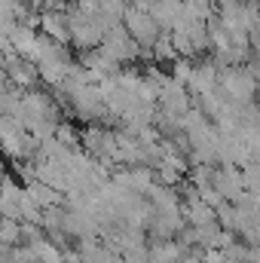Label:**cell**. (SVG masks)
<instances>
[{
  "mask_svg": "<svg viewBox=\"0 0 260 263\" xmlns=\"http://www.w3.org/2000/svg\"><path fill=\"white\" fill-rule=\"evenodd\" d=\"M217 77H220V67L214 62H199V65L190 67L184 86L190 89V95H205V92L217 89Z\"/></svg>",
  "mask_w": 260,
  "mask_h": 263,
  "instance_id": "9c48e42d",
  "label": "cell"
},
{
  "mask_svg": "<svg viewBox=\"0 0 260 263\" xmlns=\"http://www.w3.org/2000/svg\"><path fill=\"white\" fill-rule=\"evenodd\" d=\"M40 31L59 43H70V22H67V9L65 3L40 9Z\"/></svg>",
  "mask_w": 260,
  "mask_h": 263,
  "instance_id": "ba28073f",
  "label": "cell"
},
{
  "mask_svg": "<svg viewBox=\"0 0 260 263\" xmlns=\"http://www.w3.org/2000/svg\"><path fill=\"white\" fill-rule=\"evenodd\" d=\"M187 254V248L178 239H156L150 245V260L153 263H181Z\"/></svg>",
  "mask_w": 260,
  "mask_h": 263,
  "instance_id": "4fadbf2b",
  "label": "cell"
},
{
  "mask_svg": "<svg viewBox=\"0 0 260 263\" xmlns=\"http://www.w3.org/2000/svg\"><path fill=\"white\" fill-rule=\"evenodd\" d=\"M6 37H9V49H12V52L31 55V49H34V43H37V28H34V25H25V22H15V25L6 31Z\"/></svg>",
  "mask_w": 260,
  "mask_h": 263,
  "instance_id": "8fae6325",
  "label": "cell"
},
{
  "mask_svg": "<svg viewBox=\"0 0 260 263\" xmlns=\"http://www.w3.org/2000/svg\"><path fill=\"white\" fill-rule=\"evenodd\" d=\"M22 242V220L0 217V248H15Z\"/></svg>",
  "mask_w": 260,
  "mask_h": 263,
  "instance_id": "9a60e30c",
  "label": "cell"
},
{
  "mask_svg": "<svg viewBox=\"0 0 260 263\" xmlns=\"http://www.w3.org/2000/svg\"><path fill=\"white\" fill-rule=\"evenodd\" d=\"M245 67L251 70V77L257 80V86H260V59H257V55H254V59H248V62H245Z\"/></svg>",
  "mask_w": 260,
  "mask_h": 263,
  "instance_id": "2e32d148",
  "label": "cell"
},
{
  "mask_svg": "<svg viewBox=\"0 0 260 263\" xmlns=\"http://www.w3.org/2000/svg\"><path fill=\"white\" fill-rule=\"evenodd\" d=\"M0 65L6 70V80H9L12 89H22V92L37 89V83H40V67L34 65L28 55H18V52L9 49V52L0 59Z\"/></svg>",
  "mask_w": 260,
  "mask_h": 263,
  "instance_id": "5b68a950",
  "label": "cell"
},
{
  "mask_svg": "<svg viewBox=\"0 0 260 263\" xmlns=\"http://www.w3.org/2000/svg\"><path fill=\"white\" fill-rule=\"evenodd\" d=\"M101 49H104L107 55H114L123 67L141 59V46H138V40H132V34L123 28V25H114V28H107V31H104Z\"/></svg>",
  "mask_w": 260,
  "mask_h": 263,
  "instance_id": "8992f818",
  "label": "cell"
},
{
  "mask_svg": "<svg viewBox=\"0 0 260 263\" xmlns=\"http://www.w3.org/2000/svg\"><path fill=\"white\" fill-rule=\"evenodd\" d=\"M214 190L227 202H239L245 193V178H242V168L239 165H214Z\"/></svg>",
  "mask_w": 260,
  "mask_h": 263,
  "instance_id": "52a82bcc",
  "label": "cell"
},
{
  "mask_svg": "<svg viewBox=\"0 0 260 263\" xmlns=\"http://www.w3.org/2000/svg\"><path fill=\"white\" fill-rule=\"evenodd\" d=\"M245 3H257V6H260V0H245Z\"/></svg>",
  "mask_w": 260,
  "mask_h": 263,
  "instance_id": "e0dca14e",
  "label": "cell"
},
{
  "mask_svg": "<svg viewBox=\"0 0 260 263\" xmlns=\"http://www.w3.org/2000/svg\"><path fill=\"white\" fill-rule=\"evenodd\" d=\"M80 62L86 65V70H89L95 80H104V77H117V73L123 70V65H120L114 55H107L101 46H95V49H86Z\"/></svg>",
  "mask_w": 260,
  "mask_h": 263,
  "instance_id": "30bf717a",
  "label": "cell"
},
{
  "mask_svg": "<svg viewBox=\"0 0 260 263\" xmlns=\"http://www.w3.org/2000/svg\"><path fill=\"white\" fill-rule=\"evenodd\" d=\"M123 28L132 34V40H138V46L141 49H150L156 40H159V34H162V28L156 25V18L150 15V9H138V6H126V12H123Z\"/></svg>",
  "mask_w": 260,
  "mask_h": 263,
  "instance_id": "277c9868",
  "label": "cell"
},
{
  "mask_svg": "<svg viewBox=\"0 0 260 263\" xmlns=\"http://www.w3.org/2000/svg\"><path fill=\"white\" fill-rule=\"evenodd\" d=\"M150 15L162 31H172L181 18V0H150Z\"/></svg>",
  "mask_w": 260,
  "mask_h": 263,
  "instance_id": "7c38bea8",
  "label": "cell"
},
{
  "mask_svg": "<svg viewBox=\"0 0 260 263\" xmlns=\"http://www.w3.org/2000/svg\"><path fill=\"white\" fill-rule=\"evenodd\" d=\"M156 104H159V114H169V117H184L193 101H190V89L172 77V73H162L159 77V95H156Z\"/></svg>",
  "mask_w": 260,
  "mask_h": 263,
  "instance_id": "3957f363",
  "label": "cell"
},
{
  "mask_svg": "<svg viewBox=\"0 0 260 263\" xmlns=\"http://www.w3.org/2000/svg\"><path fill=\"white\" fill-rule=\"evenodd\" d=\"M217 89L233 101V104H251L257 98L260 86L257 80L251 77V70L245 65H224L220 67V77H217Z\"/></svg>",
  "mask_w": 260,
  "mask_h": 263,
  "instance_id": "6da1fadb",
  "label": "cell"
},
{
  "mask_svg": "<svg viewBox=\"0 0 260 263\" xmlns=\"http://www.w3.org/2000/svg\"><path fill=\"white\" fill-rule=\"evenodd\" d=\"M67 22H70V43H73L80 52L101 46V40H104V25H101V18H98L95 12H83L80 6H73V9H67Z\"/></svg>",
  "mask_w": 260,
  "mask_h": 263,
  "instance_id": "7a4b0ae2",
  "label": "cell"
},
{
  "mask_svg": "<svg viewBox=\"0 0 260 263\" xmlns=\"http://www.w3.org/2000/svg\"><path fill=\"white\" fill-rule=\"evenodd\" d=\"M150 52H153V59H156L159 65H172L175 59H181V55H178V49H175V43H172V34H169V31H162V34H159V40L150 46Z\"/></svg>",
  "mask_w": 260,
  "mask_h": 263,
  "instance_id": "5bb4252c",
  "label": "cell"
}]
</instances>
